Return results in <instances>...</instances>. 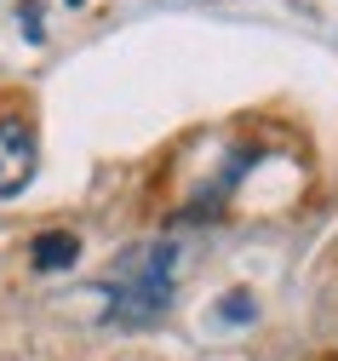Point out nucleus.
Wrapping results in <instances>:
<instances>
[{
    "label": "nucleus",
    "instance_id": "obj_1",
    "mask_svg": "<svg viewBox=\"0 0 338 361\" xmlns=\"http://www.w3.org/2000/svg\"><path fill=\"white\" fill-rule=\"evenodd\" d=\"M178 293V247L172 241H138L115 252L104 269V322L109 327H155Z\"/></svg>",
    "mask_w": 338,
    "mask_h": 361
},
{
    "label": "nucleus",
    "instance_id": "obj_2",
    "mask_svg": "<svg viewBox=\"0 0 338 361\" xmlns=\"http://www.w3.org/2000/svg\"><path fill=\"white\" fill-rule=\"evenodd\" d=\"M40 166V138L23 115H0V201L6 195H23L29 178Z\"/></svg>",
    "mask_w": 338,
    "mask_h": 361
},
{
    "label": "nucleus",
    "instance_id": "obj_3",
    "mask_svg": "<svg viewBox=\"0 0 338 361\" xmlns=\"http://www.w3.org/2000/svg\"><path fill=\"white\" fill-rule=\"evenodd\" d=\"M75 258H80V241L69 230H46V235L29 241V264L40 269V276H58V269H69Z\"/></svg>",
    "mask_w": 338,
    "mask_h": 361
},
{
    "label": "nucleus",
    "instance_id": "obj_4",
    "mask_svg": "<svg viewBox=\"0 0 338 361\" xmlns=\"http://www.w3.org/2000/svg\"><path fill=\"white\" fill-rule=\"evenodd\" d=\"M218 315H224V322H253V315H258V304H253L247 293H229V298L218 304Z\"/></svg>",
    "mask_w": 338,
    "mask_h": 361
}]
</instances>
